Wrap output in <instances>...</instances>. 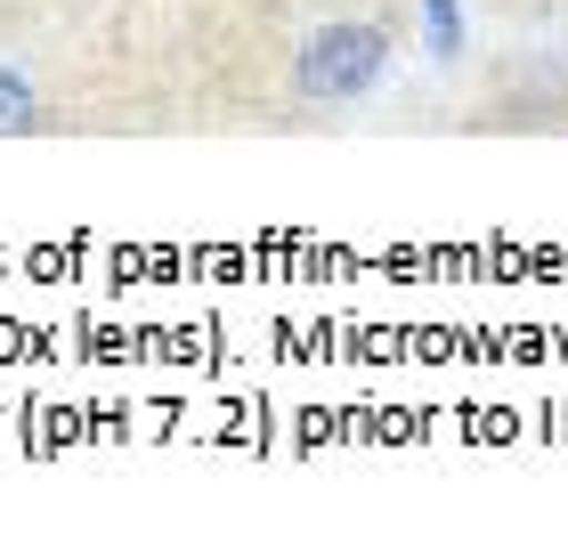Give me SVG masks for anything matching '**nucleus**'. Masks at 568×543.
I'll return each mask as SVG.
<instances>
[{
    "instance_id": "nucleus-1",
    "label": "nucleus",
    "mask_w": 568,
    "mask_h": 543,
    "mask_svg": "<svg viewBox=\"0 0 568 543\" xmlns=\"http://www.w3.org/2000/svg\"><path fill=\"white\" fill-rule=\"evenodd\" d=\"M382 73H390V33L374 17H325L293 49V98L308 106H357L366 90H382Z\"/></svg>"
},
{
    "instance_id": "nucleus-2",
    "label": "nucleus",
    "mask_w": 568,
    "mask_h": 543,
    "mask_svg": "<svg viewBox=\"0 0 568 543\" xmlns=\"http://www.w3.org/2000/svg\"><path fill=\"white\" fill-rule=\"evenodd\" d=\"M33 122H41V90L17 65H0V139H24Z\"/></svg>"
},
{
    "instance_id": "nucleus-3",
    "label": "nucleus",
    "mask_w": 568,
    "mask_h": 543,
    "mask_svg": "<svg viewBox=\"0 0 568 543\" xmlns=\"http://www.w3.org/2000/svg\"><path fill=\"white\" fill-rule=\"evenodd\" d=\"M423 41L430 58H463V0H423Z\"/></svg>"
}]
</instances>
